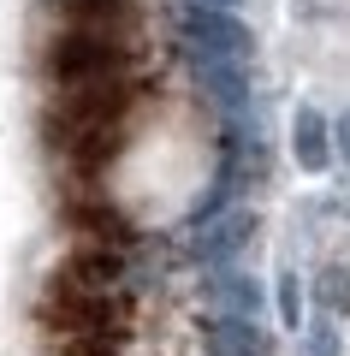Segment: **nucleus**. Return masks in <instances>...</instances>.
Returning <instances> with one entry per match:
<instances>
[{"label": "nucleus", "mask_w": 350, "mask_h": 356, "mask_svg": "<svg viewBox=\"0 0 350 356\" xmlns=\"http://www.w3.org/2000/svg\"><path fill=\"white\" fill-rule=\"evenodd\" d=\"M333 143H338V154H344V161H350V107H344V113L333 119Z\"/></svg>", "instance_id": "nucleus-13"}, {"label": "nucleus", "mask_w": 350, "mask_h": 356, "mask_svg": "<svg viewBox=\"0 0 350 356\" xmlns=\"http://www.w3.org/2000/svg\"><path fill=\"white\" fill-rule=\"evenodd\" d=\"M54 83H89V77H113L125 72V42L113 36V30H60L42 54Z\"/></svg>", "instance_id": "nucleus-1"}, {"label": "nucleus", "mask_w": 350, "mask_h": 356, "mask_svg": "<svg viewBox=\"0 0 350 356\" xmlns=\"http://www.w3.org/2000/svg\"><path fill=\"white\" fill-rule=\"evenodd\" d=\"M250 238H255V214H250V208H225L220 220L196 226V243H190V255H196L202 267H214V273H220V267L232 261V255H238Z\"/></svg>", "instance_id": "nucleus-4"}, {"label": "nucleus", "mask_w": 350, "mask_h": 356, "mask_svg": "<svg viewBox=\"0 0 350 356\" xmlns=\"http://www.w3.org/2000/svg\"><path fill=\"white\" fill-rule=\"evenodd\" d=\"M196 83L208 102H220L225 113H238V107H250V72H244L238 60H208L196 65Z\"/></svg>", "instance_id": "nucleus-6"}, {"label": "nucleus", "mask_w": 350, "mask_h": 356, "mask_svg": "<svg viewBox=\"0 0 350 356\" xmlns=\"http://www.w3.org/2000/svg\"><path fill=\"white\" fill-rule=\"evenodd\" d=\"M119 280H125V250H119V243H89L83 238L60 267H54V285H72V291L113 297V291H119Z\"/></svg>", "instance_id": "nucleus-3"}, {"label": "nucleus", "mask_w": 350, "mask_h": 356, "mask_svg": "<svg viewBox=\"0 0 350 356\" xmlns=\"http://www.w3.org/2000/svg\"><path fill=\"white\" fill-rule=\"evenodd\" d=\"M333 125H326V113L321 107H297L291 113V154H297V166L303 172H326L333 166Z\"/></svg>", "instance_id": "nucleus-5"}, {"label": "nucleus", "mask_w": 350, "mask_h": 356, "mask_svg": "<svg viewBox=\"0 0 350 356\" xmlns=\"http://www.w3.org/2000/svg\"><path fill=\"white\" fill-rule=\"evenodd\" d=\"M54 6L65 13V30H113V36L131 13V0H54Z\"/></svg>", "instance_id": "nucleus-9"}, {"label": "nucleus", "mask_w": 350, "mask_h": 356, "mask_svg": "<svg viewBox=\"0 0 350 356\" xmlns=\"http://www.w3.org/2000/svg\"><path fill=\"white\" fill-rule=\"evenodd\" d=\"M309 356H338V327H333V321H315V332H309Z\"/></svg>", "instance_id": "nucleus-12"}, {"label": "nucleus", "mask_w": 350, "mask_h": 356, "mask_svg": "<svg viewBox=\"0 0 350 356\" xmlns=\"http://www.w3.org/2000/svg\"><path fill=\"white\" fill-rule=\"evenodd\" d=\"M178 36L196 54V65H208V60H238L244 65L250 48H255L250 24L232 18V13H214V6H184V13H178Z\"/></svg>", "instance_id": "nucleus-2"}, {"label": "nucleus", "mask_w": 350, "mask_h": 356, "mask_svg": "<svg viewBox=\"0 0 350 356\" xmlns=\"http://www.w3.org/2000/svg\"><path fill=\"white\" fill-rule=\"evenodd\" d=\"M208 356H267V339L255 332V321H208Z\"/></svg>", "instance_id": "nucleus-8"}, {"label": "nucleus", "mask_w": 350, "mask_h": 356, "mask_svg": "<svg viewBox=\"0 0 350 356\" xmlns=\"http://www.w3.org/2000/svg\"><path fill=\"white\" fill-rule=\"evenodd\" d=\"M321 303L326 315H350V267H321Z\"/></svg>", "instance_id": "nucleus-10"}, {"label": "nucleus", "mask_w": 350, "mask_h": 356, "mask_svg": "<svg viewBox=\"0 0 350 356\" xmlns=\"http://www.w3.org/2000/svg\"><path fill=\"white\" fill-rule=\"evenodd\" d=\"M184 6H214V13H232L238 0H184Z\"/></svg>", "instance_id": "nucleus-14"}, {"label": "nucleus", "mask_w": 350, "mask_h": 356, "mask_svg": "<svg viewBox=\"0 0 350 356\" xmlns=\"http://www.w3.org/2000/svg\"><path fill=\"white\" fill-rule=\"evenodd\" d=\"M208 297L232 321H255V309H262V280H255V273H232V267H220V273L208 280Z\"/></svg>", "instance_id": "nucleus-7"}, {"label": "nucleus", "mask_w": 350, "mask_h": 356, "mask_svg": "<svg viewBox=\"0 0 350 356\" xmlns=\"http://www.w3.org/2000/svg\"><path fill=\"white\" fill-rule=\"evenodd\" d=\"M279 321L285 327H303V280L297 273H279Z\"/></svg>", "instance_id": "nucleus-11"}]
</instances>
